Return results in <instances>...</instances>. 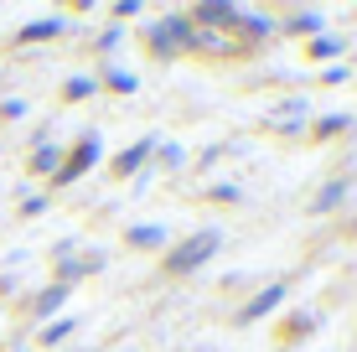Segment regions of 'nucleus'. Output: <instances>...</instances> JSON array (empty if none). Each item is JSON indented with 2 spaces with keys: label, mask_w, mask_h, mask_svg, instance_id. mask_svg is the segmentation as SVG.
I'll list each match as a JSON object with an SVG mask.
<instances>
[{
  "label": "nucleus",
  "mask_w": 357,
  "mask_h": 352,
  "mask_svg": "<svg viewBox=\"0 0 357 352\" xmlns=\"http://www.w3.org/2000/svg\"><path fill=\"white\" fill-rule=\"evenodd\" d=\"M218 249H223V234H218V228H197V234L176 238V244L166 249V275H171V280H181V275H197Z\"/></svg>",
  "instance_id": "1"
},
{
  "label": "nucleus",
  "mask_w": 357,
  "mask_h": 352,
  "mask_svg": "<svg viewBox=\"0 0 357 352\" xmlns=\"http://www.w3.org/2000/svg\"><path fill=\"white\" fill-rule=\"evenodd\" d=\"M192 16L187 10H171V16H161L155 26H145V47H151V57H181V52H192Z\"/></svg>",
  "instance_id": "2"
},
{
  "label": "nucleus",
  "mask_w": 357,
  "mask_h": 352,
  "mask_svg": "<svg viewBox=\"0 0 357 352\" xmlns=\"http://www.w3.org/2000/svg\"><path fill=\"white\" fill-rule=\"evenodd\" d=\"M98 161H104V140H98V130H89V135H78V145H68V151H63V166H57L52 187H73V181H83Z\"/></svg>",
  "instance_id": "3"
},
{
  "label": "nucleus",
  "mask_w": 357,
  "mask_h": 352,
  "mask_svg": "<svg viewBox=\"0 0 357 352\" xmlns=\"http://www.w3.org/2000/svg\"><path fill=\"white\" fill-rule=\"evenodd\" d=\"M285 296H290V285H285V280H275V285L254 290V296H249V306H243V311H238V316H233V321H238V326H254V321L275 316V311L285 306Z\"/></svg>",
  "instance_id": "4"
},
{
  "label": "nucleus",
  "mask_w": 357,
  "mask_h": 352,
  "mask_svg": "<svg viewBox=\"0 0 357 352\" xmlns=\"http://www.w3.org/2000/svg\"><path fill=\"white\" fill-rule=\"evenodd\" d=\"M155 145H161L155 135H140V140H130L125 151H119L114 161H109V171H114L119 181H125V176H135V171H140V166H145V161H151V155H155Z\"/></svg>",
  "instance_id": "5"
},
{
  "label": "nucleus",
  "mask_w": 357,
  "mask_h": 352,
  "mask_svg": "<svg viewBox=\"0 0 357 352\" xmlns=\"http://www.w3.org/2000/svg\"><path fill=\"white\" fill-rule=\"evenodd\" d=\"M192 52H207V57H243V47L233 42L228 31H207V26H197V31H192Z\"/></svg>",
  "instance_id": "6"
},
{
  "label": "nucleus",
  "mask_w": 357,
  "mask_h": 352,
  "mask_svg": "<svg viewBox=\"0 0 357 352\" xmlns=\"http://www.w3.org/2000/svg\"><path fill=\"white\" fill-rule=\"evenodd\" d=\"M68 31V21L63 16H36V21H26V26L16 31V47H36V42H57V36Z\"/></svg>",
  "instance_id": "7"
},
{
  "label": "nucleus",
  "mask_w": 357,
  "mask_h": 352,
  "mask_svg": "<svg viewBox=\"0 0 357 352\" xmlns=\"http://www.w3.org/2000/svg\"><path fill=\"white\" fill-rule=\"evenodd\" d=\"M275 31H285V36H305V42H311V36H321V31H326V21H321V10H290V16L280 21Z\"/></svg>",
  "instance_id": "8"
},
{
  "label": "nucleus",
  "mask_w": 357,
  "mask_h": 352,
  "mask_svg": "<svg viewBox=\"0 0 357 352\" xmlns=\"http://www.w3.org/2000/svg\"><path fill=\"white\" fill-rule=\"evenodd\" d=\"M125 244L130 249H171V228H161V223H135L130 234H125Z\"/></svg>",
  "instance_id": "9"
},
{
  "label": "nucleus",
  "mask_w": 357,
  "mask_h": 352,
  "mask_svg": "<svg viewBox=\"0 0 357 352\" xmlns=\"http://www.w3.org/2000/svg\"><path fill=\"white\" fill-rule=\"evenodd\" d=\"M31 176H47V181H52L57 176V166H63V145H57V140H42V145H36V151H31Z\"/></svg>",
  "instance_id": "10"
},
{
  "label": "nucleus",
  "mask_w": 357,
  "mask_h": 352,
  "mask_svg": "<svg viewBox=\"0 0 357 352\" xmlns=\"http://www.w3.org/2000/svg\"><path fill=\"white\" fill-rule=\"evenodd\" d=\"M305 52H311V63H337V57L347 52V36L321 31V36H311V42H305Z\"/></svg>",
  "instance_id": "11"
},
{
  "label": "nucleus",
  "mask_w": 357,
  "mask_h": 352,
  "mask_svg": "<svg viewBox=\"0 0 357 352\" xmlns=\"http://www.w3.org/2000/svg\"><path fill=\"white\" fill-rule=\"evenodd\" d=\"M78 321L83 316H52V321H42V332H36V342L42 347H63L73 332H78Z\"/></svg>",
  "instance_id": "12"
},
{
  "label": "nucleus",
  "mask_w": 357,
  "mask_h": 352,
  "mask_svg": "<svg viewBox=\"0 0 357 352\" xmlns=\"http://www.w3.org/2000/svg\"><path fill=\"white\" fill-rule=\"evenodd\" d=\"M280 109H290V114H280V135H305V130H311V104L305 99L280 104Z\"/></svg>",
  "instance_id": "13"
},
{
  "label": "nucleus",
  "mask_w": 357,
  "mask_h": 352,
  "mask_svg": "<svg viewBox=\"0 0 357 352\" xmlns=\"http://www.w3.org/2000/svg\"><path fill=\"white\" fill-rule=\"evenodd\" d=\"M352 125H357V114H316L311 119V135L316 140H331V135H347Z\"/></svg>",
  "instance_id": "14"
},
{
  "label": "nucleus",
  "mask_w": 357,
  "mask_h": 352,
  "mask_svg": "<svg viewBox=\"0 0 357 352\" xmlns=\"http://www.w3.org/2000/svg\"><path fill=\"white\" fill-rule=\"evenodd\" d=\"M68 296H73V290L52 280V285H47V290H42V296H36V316H42V321H47V316H57V311H63V306H68Z\"/></svg>",
  "instance_id": "15"
},
{
  "label": "nucleus",
  "mask_w": 357,
  "mask_h": 352,
  "mask_svg": "<svg viewBox=\"0 0 357 352\" xmlns=\"http://www.w3.org/2000/svg\"><path fill=\"white\" fill-rule=\"evenodd\" d=\"M93 93H98V78H93V72H73V78L63 83V99H68V104H83V99H93Z\"/></svg>",
  "instance_id": "16"
},
{
  "label": "nucleus",
  "mask_w": 357,
  "mask_h": 352,
  "mask_svg": "<svg viewBox=\"0 0 357 352\" xmlns=\"http://www.w3.org/2000/svg\"><path fill=\"white\" fill-rule=\"evenodd\" d=\"M342 197H347V181L337 176V181H326V187L311 197V213H331V208H342Z\"/></svg>",
  "instance_id": "17"
},
{
  "label": "nucleus",
  "mask_w": 357,
  "mask_h": 352,
  "mask_svg": "<svg viewBox=\"0 0 357 352\" xmlns=\"http://www.w3.org/2000/svg\"><path fill=\"white\" fill-rule=\"evenodd\" d=\"M98 89H114V93H135V89H140V78H135V72H125V68H104V78H98Z\"/></svg>",
  "instance_id": "18"
},
{
  "label": "nucleus",
  "mask_w": 357,
  "mask_h": 352,
  "mask_svg": "<svg viewBox=\"0 0 357 352\" xmlns=\"http://www.w3.org/2000/svg\"><path fill=\"white\" fill-rule=\"evenodd\" d=\"M151 161H161L166 171H181V166H187V151H181L176 140H166V145H155V155H151Z\"/></svg>",
  "instance_id": "19"
},
{
  "label": "nucleus",
  "mask_w": 357,
  "mask_h": 352,
  "mask_svg": "<svg viewBox=\"0 0 357 352\" xmlns=\"http://www.w3.org/2000/svg\"><path fill=\"white\" fill-rule=\"evenodd\" d=\"M26 99H0V119H6V125H21V119H26Z\"/></svg>",
  "instance_id": "20"
},
{
  "label": "nucleus",
  "mask_w": 357,
  "mask_h": 352,
  "mask_svg": "<svg viewBox=\"0 0 357 352\" xmlns=\"http://www.w3.org/2000/svg\"><path fill=\"white\" fill-rule=\"evenodd\" d=\"M321 83H326V89H342V83H352V68H321Z\"/></svg>",
  "instance_id": "21"
},
{
  "label": "nucleus",
  "mask_w": 357,
  "mask_h": 352,
  "mask_svg": "<svg viewBox=\"0 0 357 352\" xmlns=\"http://www.w3.org/2000/svg\"><path fill=\"white\" fill-rule=\"evenodd\" d=\"M119 36H125V26H109V31L93 42V52H114V47H119Z\"/></svg>",
  "instance_id": "22"
},
{
  "label": "nucleus",
  "mask_w": 357,
  "mask_h": 352,
  "mask_svg": "<svg viewBox=\"0 0 357 352\" xmlns=\"http://www.w3.org/2000/svg\"><path fill=\"white\" fill-rule=\"evenodd\" d=\"M305 332H316V321H311V316H301V321H285V342H295V337H305Z\"/></svg>",
  "instance_id": "23"
},
{
  "label": "nucleus",
  "mask_w": 357,
  "mask_h": 352,
  "mask_svg": "<svg viewBox=\"0 0 357 352\" xmlns=\"http://www.w3.org/2000/svg\"><path fill=\"white\" fill-rule=\"evenodd\" d=\"M109 16H114V21H135V16H140V0H119Z\"/></svg>",
  "instance_id": "24"
},
{
  "label": "nucleus",
  "mask_w": 357,
  "mask_h": 352,
  "mask_svg": "<svg viewBox=\"0 0 357 352\" xmlns=\"http://www.w3.org/2000/svg\"><path fill=\"white\" fill-rule=\"evenodd\" d=\"M207 197H213V202H238V187H233V181H218Z\"/></svg>",
  "instance_id": "25"
},
{
  "label": "nucleus",
  "mask_w": 357,
  "mask_h": 352,
  "mask_svg": "<svg viewBox=\"0 0 357 352\" xmlns=\"http://www.w3.org/2000/svg\"><path fill=\"white\" fill-rule=\"evenodd\" d=\"M223 155H228V151H223V145H213V151H202V155H197V166H207V171H213V166H218V161H223Z\"/></svg>",
  "instance_id": "26"
},
{
  "label": "nucleus",
  "mask_w": 357,
  "mask_h": 352,
  "mask_svg": "<svg viewBox=\"0 0 357 352\" xmlns=\"http://www.w3.org/2000/svg\"><path fill=\"white\" fill-rule=\"evenodd\" d=\"M36 213H47V197H26L21 202V217H36Z\"/></svg>",
  "instance_id": "27"
},
{
  "label": "nucleus",
  "mask_w": 357,
  "mask_h": 352,
  "mask_svg": "<svg viewBox=\"0 0 357 352\" xmlns=\"http://www.w3.org/2000/svg\"><path fill=\"white\" fill-rule=\"evenodd\" d=\"M68 352H89V347H68Z\"/></svg>",
  "instance_id": "28"
}]
</instances>
